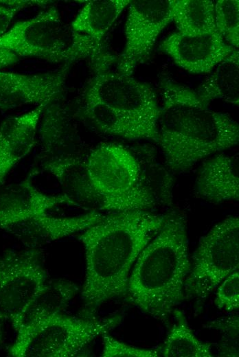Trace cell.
<instances>
[{"label": "cell", "instance_id": "14", "mask_svg": "<svg viewBox=\"0 0 239 357\" xmlns=\"http://www.w3.org/2000/svg\"><path fill=\"white\" fill-rule=\"evenodd\" d=\"M47 106L10 117L0 126V187L12 169L33 148L40 117Z\"/></svg>", "mask_w": 239, "mask_h": 357}, {"label": "cell", "instance_id": "21", "mask_svg": "<svg viewBox=\"0 0 239 357\" xmlns=\"http://www.w3.org/2000/svg\"><path fill=\"white\" fill-rule=\"evenodd\" d=\"M175 323L161 347L164 357H213L210 343L199 340L193 333L187 321L180 310L173 312Z\"/></svg>", "mask_w": 239, "mask_h": 357}, {"label": "cell", "instance_id": "17", "mask_svg": "<svg viewBox=\"0 0 239 357\" xmlns=\"http://www.w3.org/2000/svg\"><path fill=\"white\" fill-rule=\"evenodd\" d=\"M130 0L88 1L70 25L71 30L102 47L103 38L128 7Z\"/></svg>", "mask_w": 239, "mask_h": 357}, {"label": "cell", "instance_id": "9", "mask_svg": "<svg viewBox=\"0 0 239 357\" xmlns=\"http://www.w3.org/2000/svg\"><path fill=\"white\" fill-rule=\"evenodd\" d=\"M73 32L51 7L34 16L16 23L0 36V47L19 58L35 57L49 62H73Z\"/></svg>", "mask_w": 239, "mask_h": 357}, {"label": "cell", "instance_id": "15", "mask_svg": "<svg viewBox=\"0 0 239 357\" xmlns=\"http://www.w3.org/2000/svg\"><path fill=\"white\" fill-rule=\"evenodd\" d=\"M194 193L215 204L238 200V156L221 153L205 161L196 176Z\"/></svg>", "mask_w": 239, "mask_h": 357}, {"label": "cell", "instance_id": "26", "mask_svg": "<svg viewBox=\"0 0 239 357\" xmlns=\"http://www.w3.org/2000/svg\"><path fill=\"white\" fill-rule=\"evenodd\" d=\"M218 330L223 336L222 356H238V316L225 318L212 321L209 328Z\"/></svg>", "mask_w": 239, "mask_h": 357}, {"label": "cell", "instance_id": "2", "mask_svg": "<svg viewBox=\"0 0 239 357\" xmlns=\"http://www.w3.org/2000/svg\"><path fill=\"white\" fill-rule=\"evenodd\" d=\"M161 87L158 143L172 171H188L197 162L238 143L237 122L210 109L196 91L166 79Z\"/></svg>", "mask_w": 239, "mask_h": 357}, {"label": "cell", "instance_id": "6", "mask_svg": "<svg viewBox=\"0 0 239 357\" xmlns=\"http://www.w3.org/2000/svg\"><path fill=\"white\" fill-rule=\"evenodd\" d=\"M190 262L186 298L205 299L239 268L238 216H227L202 236Z\"/></svg>", "mask_w": 239, "mask_h": 357}, {"label": "cell", "instance_id": "7", "mask_svg": "<svg viewBox=\"0 0 239 357\" xmlns=\"http://www.w3.org/2000/svg\"><path fill=\"white\" fill-rule=\"evenodd\" d=\"M103 53L92 60L93 76L84 100H94L127 114L158 132L160 110L156 93L147 82L108 68Z\"/></svg>", "mask_w": 239, "mask_h": 357}, {"label": "cell", "instance_id": "20", "mask_svg": "<svg viewBox=\"0 0 239 357\" xmlns=\"http://www.w3.org/2000/svg\"><path fill=\"white\" fill-rule=\"evenodd\" d=\"M172 20L177 32L195 36L217 32L214 1L212 0H170Z\"/></svg>", "mask_w": 239, "mask_h": 357}, {"label": "cell", "instance_id": "1", "mask_svg": "<svg viewBox=\"0 0 239 357\" xmlns=\"http://www.w3.org/2000/svg\"><path fill=\"white\" fill-rule=\"evenodd\" d=\"M166 217L141 210L109 213L79 234L86 264L83 316H93L102 304L125 297L135 262Z\"/></svg>", "mask_w": 239, "mask_h": 357}, {"label": "cell", "instance_id": "10", "mask_svg": "<svg viewBox=\"0 0 239 357\" xmlns=\"http://www.w3.org/2000/svg\"><path fill=\"white\" fill-rule=\"evenodd\" d=\"M170 0H133L128 5L125 45L117 71L133 76L150 58L157 38L172 22Z\"/></svg>", "mask_w": 239, "mask_h": 357}, {"label": "cell", "instance_id": "25", "mask_svg": "<svg viewBox=\"0 0 239 357\" xmlns=\"http://www.w3.org/2000/svg\"><path fill=\"white\" fill-rule=\"evenodd\" d=\"M102 339V357H157L159 352L154 349L140 348L121 342L109 332L104 333Z\"/></svg>", "mask_w": 239, "mask_h": 357}, {"label": "cell", "instance_id": "29", "mask_svg": "<svg viewBox=\"0 0 239 357\" xmlns=\"http://www.w3.org/2000/svg\"><path fill=\"white\" fill-rule=\"evenodd\" d=\"M3 333L1 325L0 323V345H1V343L3 342Z\"/></svg>", "mask_w": 239, "mask_h": 357}, {"label": "cell", "instance_id": "11", "mask_svg": "<svg viewBox=\"0 0 239 357\" xmlns=\"http://www.w3.org/2000/svg\"><path fill=\"white\" fill-rule=\"evenodd\" d=\"M159 49L177 66L193 74L210 73L236 49L218 32L195 36L173 32L161 43Z\"/></svg>", "mask_w": 239, "mask_h": 357}, {"label": "cell", "instance_id": "8", "mask_svg": "<svg viewBox=\"0 0 239 357\" xmlns=\"http://www.w3.org/2000/svg\"><path fill=\"white\" fill-rule=\"evenodd\" d=\"M47 279L41 253L36 248L0 256V321H9L16 332Z\"/></svg>", "mask_w": 239, "mask_h": 357}, {"label": "cell", "instance_id": "22", "mask_svg": "<svg viewBox=\"0 0 239 357\" xmlns=\"http://www.w3.org/2000/svg\"><path fill=\"white\" fill-rule=\"evenodd\" d=\"M78 291L77 285L69 280L48 282L30 307L25 320L62 312Z\"/></svg>", "mask_w": 239, "mask_h": 357}, {"label": "cell", "instance_id": "12", "mask_svg": "<svg viewBox=\"0 0 239 357\" xmlns=\"http://www.w3.org/2000/svg\"><path fill=\"white\" fill-rule=\"evenodd\" d=\"M69 67L37 74L0 71V108L47 106L63 91Z\"/></svg>", "mask_w": 239, "mask_h": 357}, {"label": "cell", "instance_id": "4", "mask_svg": "<svg viewBox=\"0 0 239 357\" xmlns=\"http://www.w3.org/2000/svg\"><path fill=\"white\" fill-rule=\"evenodd\" d=\"M93 205L100 211H150L156 200L144 181L137 159L123 145L104 143L83 163Z\"/></svg>", "mask_w": 239, "mask_h": 357}, {"label": "cell", "instance_id": "19", "mask_svg": "<svg viewBox=\"0 0 239 357\" xmlns=\"http://www.w3.org/2000/svg\"><path fill=\"white\" fill-rule=\"evenodd\" d=\"M104 215L97 210L70 217H55L47 213L21 224L25 225L29 236L36 242L54 241L81 233L99 221Z\"/></svg>", "mask_w": 239, "mask_h": 357}, {"label": "cell", "instance_id": "5", "mask_svg": "<svg viewBox=\"0 0 239 357\" xmlns=\"http://www.w3.org/2000/svg\"><path fill=\"white\" fill-rule=\"evenodd\" d=\"M122 321V316L105 318L77 317L62 312L23 321L15 332L8 349L12 357H72L95 339L109 332Z\"/></svg>", "mask_w": 239, "mask_h": 357}, {"label": "cell", "instance_id": "3", "mask_svg": "<svg viewBox=\"0 0 239 357\" xmlns=\"http://www.w3.org/2000/svg\"><path fill=\"white\" fill-rule=\"evenodd\" d=\"M187 233L184 217L177 211L168 214L139 253L127 284L126 300L166 326L176 308L187 299L185 284L191 266Z\"/></svg>", "mask_w": 239, "mask_h": 357}, {"label": "cell", "instance_id": "27", "mask_svg": "<svg viewBox=\"0 0 239 357\" xmlns=\"http://www.w3.org/2000/svg\"><path fill=\"white\" fill-rule=\"evenodd\" d=\"M23 8L0 3V36L7 32L16 14Z\"/></svg>", "mask_w": 239, "mask_h": 357}, {"label": "cell", "instance_id": "13", "mask_svg": "<svg viewBox=\"0 0 239 357\" xmlns=\"http://www.w3.org/2000/svg\"><path fill=\"white\" fill-rule=\"evenodd\" d=\"M63 204L76 205V202L66 194L52 195L42 192L30 177L1 187L0 228L18 226Z\"/></svg>", "mask_w": 239, "mask_h": 357}, {"label": "cell", "instance_id": "23", "mask_svg": "<svg viewBox=\"0 0 239 357\" xmlns=\"http://www.w3.org/2000/svg\"><path fill=\"white\" fill-rule=\"evenodd\" d=\"M214 19L217 32L235 49L239 47V1L218 0L214 3Z\"/></svg>", "mask_w": 239, "mask_h": 357}, {"label": "cell", "instance_id": "16", "mask_svg": "<svg viewBox=\"0 0 239 357\" xmlns=\"http://www.w3.org/2000/svg\"><path fill=\"white\" fill-rule=\"evenodd\" d=\"M82 113L89 122L102 133L130 141L145 139L158 143L157 131L102 103L84 100Z\"/></svg>", "mask_w": 239, "mask_h": 357}, {"label": "cell", "instance_id": "24", "mask_svg": "<svg viewBox=\"0 0 239 357\" xmlns=\"http://www.w3.org/2000/svg\"><path fill=\"white\" fill-rule=\"evenodd\" d=\"M214 303L223 311L232 312L239 308L238 270L227 276L216 288Z\"/></svg>", "mask_w": 239, "mask_h": 357}, {"label": "cell", "instance_id": "18", "mask_svg": "<svg viewBox=\"0 0 239 357\" xmlns=\"http://www.w3.org/2000/svg\"><path fill=\"white\" fill-rule=\"evenodd\" d=\"M196 91L199 97L209 104L214 100L238 106L239 51L236 49L209 73Z\"/></svg>", "mask_w": 239, "mask_h": 357}, {"label": "cell", "instance_id": "28", "mask_svg": "<svg viewBox=\"0 0 239 357\" xmlns=\"http://www.w3.org/2000/svg\"><path fill=\"white\" fill-rule=\"evenodd\" d=\"M19 60L16 55L0 47V69L16 63Z\"/></svg>", "mask_w": 239, "mask_h": 357}]
</instances>
